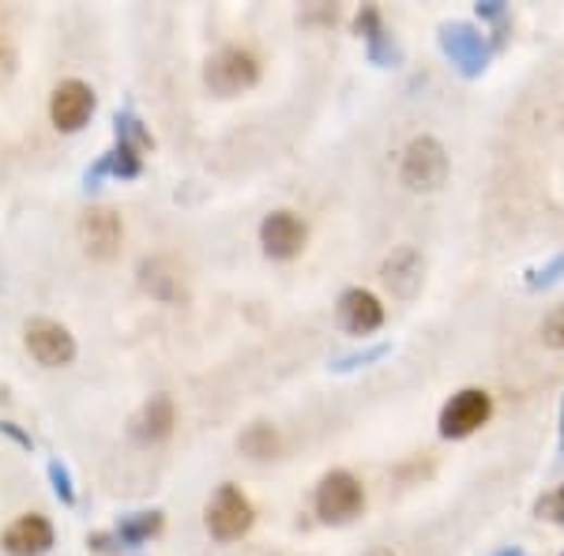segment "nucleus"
<instances>
[{"label":"nucleus","instance_id":"nucleus-1","mask_svg":"<svg viewBox=\"0 0 564 556\" xmlns=\"http://www.w3.org/2000/svg\"><path fill=\"white\" fill-rule=\"evenodd\" d=\"M400 181L410 193H437L447 181V151L441 139L433 136L410 139V147L403 151Z\"/></svg>","mask_w":564,"mask_h":556},{"label":"nucleus","instance_id":"nucleus-2","mask_svg":"<svg viewBox=\"0 0 564 556\" xmlns=\"http://www.w3.org/2000/svg\"><path fill=\"white\" fill-rule=\"evenodd\" d=\"M256 79H260V64H256V57L242 46L219 49V53H214L211 61H207V69H204L207 90L219 95V98L242 95V90L256 87Z\"/></svg>","mask_w":564,"mask_h":556},{"label":"nucleus","instance_id":"nucleus-3","mask_svg":"<svg viewBox=\"0 0 564 556\" xmlns=\"http://www.w3.org/2000/svg\"><path fill=\"white\" fill-rule=\"evenodd\" d=\"M365 508V489L351 470H331L317 485V516L328 527H343Z\"/></svg>","mask_w":564,"mask_h":556},{"label":"nucleus","instance_id":"nucleus-4","mask_svg":"<svg viewBox=\"0 0 564 556\" xmlns=\"http://www.w3.org/2000/svg\"><path fill=\"white\" fill-rule=\"evenodd\" d=\"M23 343H27L30 358H35L41 369H64V365L76 361V338L64 323L35 317L23 328Z\"/></svg>","mask_w":564,"mask_h":556},{"label":"nucleus","instance_id":"nucleus-5","mask_svg":"<svg viewBox=\"0 0 564 556\" xmlns=\"http://www.w3.org/2000/svg\"><path fill=\"white\" fill-rule=\"evenodd\" d=\"M253 504L237 485H219L214 496L207 501V530H211L219 542H237L248 534L253 527Z\"/></svg>","mask_w":564,"mask_h":556},{"label":"nucleus","instance_id":"nucleus-6","mask_svg":"<svg viewBox=\"0 0 564 556\" xmlns=\"http://www.w3.org/2000/svg\"><path fill=\"white\" fill-rule=\"evenodd\" d=\"M493 413V398L482 387H463L459 395H452L441 410V436L444 440H467L489 421Z\"/></svg>","mask_w":564,"mask_h":556},{"label":"nucleus","instance_id":"nucleus-7","mask_svg":"<svg viewBox=\"0 0 564 556\" xmlns=\"http://www.w3.org/2000/svg\"><path fill=\"white\" fill-rule=\"evenodd\" d=\"M121 237H124V226L118 211H110V207H90V211H83L79 245L90 260H113L121 248Z\"/></svg>","mask_w":564,"mask_h":556},{"label":"nucleus","instance_id":"nucleus-8","mask_svg":"<svg viewBox=\"0 0 564 556\" xmlns=\"http://www.w3.org/2000/svg\"><path fill=\"white\" fill-rule=\"evenodd\" d=\"M95 113V90L83 79H64L49 95V121L57 124V132H79Z\"/></svg>","mask_w":564,"mask_h":556},{"label":"nucleus","instance_id":"nucleus-9","mask_svg":"<svg viewBox=\"0 0 564 556\" xmlns=\"http://www.w3.org/2000/svg\"><path fill=\"white\" fill-rule=\"evenodd\" d=\"M305 240H309V226L294 211H275L260 222V245L271 260H294V256H302Z\"/></svg>","mask_w":564,"mask_h":556},{"label":"nucleus","instance_id":"nucleus-10","mask_svg":"<svg viewBox=\"0 0 564 556\" xmlns=\"http://www.w3.org/2000/svg\"><path fill=\"white\" fill-rule=\"evenodd\" d=\"M380 282L392 289V297L400 301H414L426 282V260L414 245H400L384 263H380Z\"/></svg>","mask_w":564,"mask_h":556},{"label":"nucleus","instance_id":"nucleus-11","mask_svg":"<svg viewBox=\"0 0 564 556\" xmlns=\"http://www.w3.org/2000/svg\"><path fill=\"white\" fill-rule=\"evenodd\" d=\"M173 421H177V410H173L170 395H151L128 421V436L136 444H162L165 436L173 433Z\"/></svg>","mask_w":564,"mask_h":556},{"label":"nucleus","instance_id":"nucleus-12","mask_svg":"<svg viewBox=\"0 0 564 556\" xmlns=\"http://www.w3.org/2000/svg\"><path fill=\"white\" fill-rule=\"evenodd\" d=\"M339 323H343L351 335L365 338L384 328V305H380V297L369 294V289H346V294L339 297Z\"/></svg>","mask_w":564,"mask_h":556},{"label":"nucleus","instance_id":"nucleus-13","mask_svg":"<svg viewBox=\"0 0 564 556\" xmlns=\"http://www.w3.org/2000/svg\"><path fill=\"white\" fill-rule=\"evenodd\" d=\"M0 545L8 556H46L53 549V527L41 516H23L4 530Z\"/></svg>","mask_w":564,"mask_h":556},{"label":"nucleus","instance_id":"nucleus-14","mask_svg":"<svg viewBox=\"0 0 564 556\" xmlns=\"http://www.w3.org/2000/svg\"><path fill=\"white\" fill-rule=\"evenodd\" d=\"M139 282H144L147 294H155L165 305H173L181 297V275L165 260H144L139 263Z\"/></svg>","mask_w":564,"mask_h":556},{"label":"nucleus","instance_id":"nucleus-15","mask_svg":"<svg viewBox=\"0 0 564 556\" xmlns=\"http://www.w3.org/2000/svg\"><path fill=\"white\" fill-rule=\"evenodd\" d=\"M159 530H162V511H132V516H121L113 534H118L121 545H144Z\"/></svg>","mask_w":564,"mask_h":556},{"label":"nucleus","instance_id":"nucleus-16","mask_svg":"<svg viewBox=\"0 0 564 556\" xmlns=\"http://www.w3.org/2000/svg\"><path fill=\"white\" fill-rule=\"evenodd\" d=\"M237 444H242V452L248 459H260V462L279 455V433H275V425H268V421H253V425L237 436Z\"/></svg>","mask_w":564,"mask_h":556},{"label":"nucleus","instance_id":"nucleus-17","mask_svg":"<svg viewBox=\"0 0 564 556\" xmlns=\"http://www.w3.org/2000/svg\"><path fill=\"white\" fill-rule=\"evenodd\" d=\"M113 132H118V147H128V151H136L139 159H144V151H151L155 147V139H151V132L144 128V121L128 110L113 118Z\"/></svg>","mask_w":564,"mask_h":556},{"label":"nucleus","instance_id":"nucleus-18","mask_svg":"<svg viewBox=\"0 0 564 556\" xmlns=\"http://www.w3.org/2000/svg\"><path fill=\"white\" fill-rule=\"evenodd\" d=\"M441 41H444V49L455 57V61H463V69L478 72V61H482V46H478V38L470 35L467 27H447Z\"/></svg>","mask_w":564,"mask_h":556},{"label":"nucleus","instance_id":"nucleus-19","mask_svg":"<svg viewBox=\"0 0 564 556\" xmlns=\"http://www.w3.org/2000/svg\"><path fill=\"white\" fill-rule=\"evenodd\" d=\"M106 162H110V177H121V181H132L144 173V159L128 147H118V151H106Z\"/></svg>","mask_w":564,"mask_h":556},{"label":"nucleus","instance_id":"nucleus-20","mask_svg":"<svg viewBox=\"0 0 564 556\" xmlns=\"http://www.w3.org/2000/svg\"><path fill=\"white\" fill-rule=\"evenodd\" d=\"M46 470H49V481H53L57 501H61V504H76V489H72V474H69V467H64L61 459H53Z\"/></svg>","mask_w":564,"mask_h":556},{"label":"nucleus","instance_id":"nucleus-21","mask_svg":"<svg viewBox=\"0 0 564 556\" xmlns=\"http://www.w3.org/2000/svg\"><path fill=\"white\" fill-rule=\"evenodd\" d=\"M542 343L550 346V350H564V305H557V309L542 320Z\"/></svg>","mask_w":564,"mask_h":556},{"label":"nucleus","instance_id":"nucleus-22","mask_svg":"<svg viewBox=\"0 0 564 556\" xmlns=\"http://www.w3.org/2000/svg\"><path fill=\"white\" fill-rule=\"evenodd\" d=\"M388 350H392V346H388V343H380V346H372V350L351 354V358H339L335 365H331V369H335V372H351V369H358V365L380 361V358H384V354H388Z\"/></svg>","mask_w":564,"mask_h":556},{"label":"nucleus","instance_id":"nucleus-23","mask_svg":"<svg viewBox=\"0 0 564 556\" xmlns=\"http://www.w3.org/2000/svg\"><path fill=\"white\" fill-rule=\"evenodd\" d=\"M12 72H15V46L0 35V83L12 79Z\"/></svg>","mask_w":564,"mask_h":556},{"label":"nucleus","instance_id":"nucleus-24","mask_svg":"<svg viewBox=\"0 0 564 556\" xmlns=\"http://www.w3.org/2000/svg\"><path fill=\"white\" fill-rule=\"evenodd\" d=\"M538 511H542V516H553L557 522H564V489H557L553 496H545V501H538Z\"/></svg>","mask_w":564,"mask_h":556},{"label":"nucleus","instance_id":"nucleus-25","mask_svg":"<svg viewBox=\"0 0 564 556\" xmlns=\"http://www.w3.org/2000/svg\"><path fill=\"white\" fill-rule=\"evenodd\" d=\"M0 433H4L8 440H15V444H20V447H27V452H30V447H35V444H30V436L23 433L20 425H12V421H0Z\"/></svg>","mask_w":564,"mask_h":556},{"label":"nucleus","instance_id":"nucleus-26","mask_svg":"<svg viewBox=\"0 0 564 556\" xmlns=\"http://www.w3.org/2000/svg\"><path fill=\"white\" fill-rule=\"evenodd\" d=\"M87 545L90 549H98V553H110V549H118V534H90L87 538Z\"/></svg>","mask_w":564,"mask_h":556},{"label":"nucleus","instance_id":"nucleus-27","mask_svg":"<svg viewBox=\"0 0 564 556\" xmlns=\"http://www.w3.org/2000/svg\"><path fill=\"white\" fill-rule=\"evenodd\" d=\"M365 556H395L392 549H384V545H380V549H372V553H365Z\"/></svg>","mask_w":564,"mask_h":556},{"label":"nucleus","instance_id":"nucleus-28","mask_svg":"<svg viewBox=\"0 0 564 556\" xmlns=\"http://www.w3.org/2000/svg\"><path fill=\"white\" fill-rule=\"evenodd\" d=\"M501 556H519V553H516V549H508V553H501Z\"/></svg>","mask_w":564,"mask_h":556},{"label":"nucleus","instance_id":"nucleus-29","mask_svg":"<svg viewBox=\"0 0 564 556\" xmlns=\"http://www.w3.org/2000/svg\"><path fill=\"white\" fill-rule=\"evenodd\" d=\"M561 556H564V553H561Z\"/></svg>","mask_w":564,"mask_h":556}]
</instances>
